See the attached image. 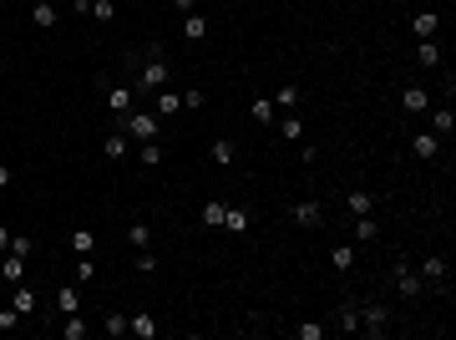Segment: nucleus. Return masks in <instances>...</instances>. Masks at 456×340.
Instances as JSON below:
<instances>
[{
    "label": "nucleus",
    "mask_w": 456,
    "mask_h": 340,
    "mask_svg": "<svg viewBox=\"0 0 456 340\" xmlns=\"http://www.w3.org/2000/svg\"><path fill=\"white\" fill-rule=\"evenodd\" d=\"M71 6H76V11H86V6H92V0H71Z\"/></svg>",
    "instance_id": "a18cd8bd"
},
{
    "label": "nucleus",
    "mask_w": 456,
    "mask_h": 340,
    "mask_svg": "<svg viewBox=\"0 0 456 340\" xmlns=\"http://www.w3.org/2000/svg\"><path fill=\"white\" fill-rule=\"evenodd\" d=\"M152 269H158V254H152V249H137V274H152Z\"/></svg>",
    "instance_id": "ea45409f"
},
{
    "label": "nucleus",
    "mask_w": 456,
    "mask_h": 340,
    "mask_svg": "<svg viewBox=\"0 0 456 340\" xmlns=\"http://www.w3.org/2000/svg\"><path fill=\"white\" fill-rule=\"evenodd\" d=\"M410 153H416L421 163L441 158V137H436V132H431V127H426V132H416V137H410Z\"/></svg>",
    "instance_id": "0eeeda50"
},
{
    "label": "nucleus",
    "mask_w": 456,
    "mask_h": 340,
    "mask_svg": "<svg viewBox=\"0 0 456 340\" xmlns=\"http://www.w3.org/2000/svg\"><path fill=\"white\" fill-rule=\"evenodd\" d=\"M127 244H132V249H147V244H152V229H147V224H132V229H127Z\"/></svg>",
    "instance_id": "473e14b6"
},
{
    "label": "nucleus",
    "mask_w": 456,
    "mask_h": 340,
    "mask_svg": "<svg viewBox=\"0 0 456 340\" xmlns=\"http://www.w3.org/2000/svg\"><path fill=\"white\" fill-rule=\"evenodd\" d=\"M31 20H36L41 31H56V20H61V11L51 6V0H36V6H31Z\"/></svg>",
    "instance_id": "4468645a"
},
{
    "label": "nucleus",
    "mask_w": 456,
    "mask_h": 340,
    "mask_svg": "<svg viewBox=\"0 0 456 340\" xmlns=\"http://www.w3.org/2000/svg\"><path fill=\"white\" fill-rule=\"evenodd\" d=\"M56 310H61V315H76V310H81L76 285H61V290H56Z\"/></svg>",
    "instance_id": "aec40b11"
},
{
    "label": "nucleus",
    "mask_w": 456,
    "mask_h": 340,
    "mask_svg": "<svg viewBox=\"0 0 456 340\" xmlns=\"http://www.w3.org/2000/svg\"><path fill=\"white\" fill-rule=\"evenodd\" d=\"M289 219H294L299 229H319V224H324V208H319L315 198H304V203H294V208H289Z\"/></svg>",
    "instance_id": "423d86ee"
},
{
    "label": "nucleus",
    "mask_w": 456,
    "mask_h": 340,
    "mask_svg": "<svg viewBox=\"0 0 456 340\" xmlns=\"http://www.w3.org/2000/svg\"><path fill=\"white\" fill-rule=\"evenodd\" d=\"M294 335H299V340H324V335H330V325H319V320H304V325H294Z\"/></svg>",
    "instance_id": "c85d7f7f"
},
{
    "label": "nucleus",
    "mask_w": 456,
    "mask_h": 340,
    "mask_svg": "<svg viewBox=\"0 0 456 340\" xmlns=\"http://www.w3.org/2000/svg\"><path fill=\"white\" fill-rule=\"evenodd\" d=\"M122 132L132 137V142H152V137L163 132V117H158V112H147V107H132V112L122 117Z\"/></svg>",
    "instance_id": "f03ea898"
},
{
    "label": "nucleus",
    "mask_w": 456,
    "mask_h": 340,
    "mask_svg": "<svg viewBox=\"0 0 456 340\" xmlns=\"http://www.w3.org/2000/svg\"><path fill=\"white\" fill-rule=\"evenodd\" d=\"M249 224H254V219H249V208H223V229H228V233H244Z\"/></svg>",
    "instance_id": "b1692460"
},
{
    "label": "nucleus",
    "mask_w": 456,
    "mask_h": 340,
    "mask_svg": "<svg viewBox=\"0 0 456 340\" xmlns=\"http://www.w3.org/2000/svg\"><path fill=\"white\" fill-rule=\"evenodd\" d=\"M71 249H76V254H92V249H97V233H92V229H76V233H71Z\"/></svg>",
    "instance_id": "c756f323"
},
{
    "label": "nucleus",
    "mask_w": 456,
    "mask_h": 340,
    "mask_svg": "<svg viewBox=\"0 0 456 340\" xmlns=\"http://www.w3.org/2000/svg\"><path fill=\"white\" fill-rule=\"evenodd\" d=\"M183 36H188V41H203V36H208V15H203V11L183 15Z\"/></svg>",
    "instance_id": "a211bd4d"
},
{
    "label": "nucleus",
    "mask_w": 456,
    "mask_h": 340,
    "mask_svg": "<svg viewBox=\"0 0 456 340\" xmlns=\"http://www.w3.org/2000/svg\"><path fill=\"white\" fill-rule=\"evenodd\" d=\"M208 158L228 168V163H233V142H228V137H219V142H213V147H208Z\"/></svg>",
    "instance_id": "2f4dec72"
},
{
    "label": "nucleus",
    "mask_w": 456,
    "mask_h": 340,
    "mask_svg": "<svg viewBox=\"0 0 456 340\" xmlns=\"http://www.w3.org/2000/svg\"><path fill=\"white\" fill-rule=\"evenodd\" d=\"M274 112H279V107H274L269 97H258L254 107H249V117H254V122H274Z\"/></svg>",
    "instance_id": "7c9ffc66"
},
{
    "label": "nucleus",
    "mask_w": 456,
    "mask_h": 340,
    "mask_svg": "<svg viewBox=\"0 0 456 340\" xmlns=\"http://www.w3.org/2000/svg\"><path fill=\"white\" fill-rule=\"evenodd\" d=\"M410 31H416L421 41H431V36H436V31H441V15H436V11H421L416 20H410Z\"/></svg>",
    "instance_id": "f3484780"
},
{
    "label": "nucleus",
    "mask_w": 456,
    "mask_h": 340,
    "mask_svg": "<svg viewBox=\"0 0 456 340\" xmlns=\"http://www.w3.org/2000/svg\"><path fill=\"white\" fill-rule=\"evenodd\" d=\"M426 11H436V0H426Z\"/></svg>",
    "instance_id": "49530a36"
},
{
    "label": "nucleus",
    "mask_w": 456,
    "mask_h": 340,
    "mask_svg": "<svg viewBox=\"0 0 456 340\" xmlns=\"http://www.w3.org/2000/svg\"><path fill=\"white\" fill-rule=\"evenodd\" d=\"M274 107H279V112H294V107H299V87H294V81H284V87L274 92Z\"/></svg>",
    "instance_id": "5701e85b"
},
{
    "label": "nucleus",
    "mask_w": 456,
    "mask_h": 340,
    "mask_svg": "<svg viewBox=\"0 0 456 340\" xmlns=\"http://www.w3.org/2000/svg\"><path fill=\"white\" fill-rule=\"evenodd\" d=\"M345 208H350V214L360 219V214H375V198H371V193H365V188H355V193H350V198H345Z\"/></svg>",
    "instance_id": "4be33fe9"
},
{
    "label": "nucleus",
    "mask_w": 456,
    "mask_h": 340,
    "mask_svg": "<svg viewBox=\"0 0 456 340\" xmlns=\"http://www.w3.org/2000/svg\"><path fill=\"white\" fill-rule=\"evenodd\" d=\"M15 325H20V310L6 305V310H0V330H15Z\"/></svg>",
    "instance_id": "a19ab883"
},
{
    "label": "nucleus",
    "mask_w": 456,
    "mask_h": 340,
    "mask_svg": "<svg viewBox=\"0 0 456 340\" xmlns=\"http://www.w3.org/2000/svg\"><path fill=\"white\" fill-rule=\"evenodd\" d=\"M431 132H436V137H451V132H456V112H451V102L431 112Z\"/></svg>",
    "instance_id": "dca6fc26"
},
{
    "label": "nucleus",
    "mask_w": 456,
    "mask_h": 340,
    "mask_svg": "<svg viewBox=\"0 0 456 340\" xmlns=\"http://www.w3.org/2000/svg\"><path fill=\"white\" fill-rule=\"evenodd\" d=\"M401 107H406V117H421V112L431 107V97H426V87H406V92H401Z\"/></svg>",
    "instance_id": "ddd939ff"
},
{
    "label": "nucleus",
    "mask_w": 456,
    "mask_h": 340,
    "mask_svg": "<svg viewBox=\"0 0 456 340\" xmlns=\"http://www.w3.org/2000/svg\"><path fill=\"white\" fill-rule=\"evenodd\" d=\"M76 280H97V264H92V254H76Z\"/></svg>",
    "instance_id": "e433bc0d"
},
{
    "label": "nucleus",
    "mask_w": 456,
    "mask_h": 340,
    "mask_svg": "<svg viewBox=\"0 0 456 340\" xmlns=\"http://www.w3.org/2000/svg\"><path fill=\"white\" fill-rule=\"evenodd\" d=\"M172 6H178L183 15H193V11H198V0H172Z\"/></svg>",
    "instance_id": "79ce46f5"
},
{
    "label": "nucleus",
    "mask_w": 456,
    "mask_h": 340,
    "mask_svg": "<svg viewBox=\"0 0 456 340\" xmlns=\"http://www.w3.org/2000/svg\"><path fill=\"white\" fill-rule=\"evenodd\" d=\"M11 254H20V259H31V254H36V239H26V233H11Z\"/></svg>",
    "instance_id": "f704fd0d"
},
{
    "label": "nucleus",
    "mask_w": 456,
    "mask_h": 340,
    "mask_svg": "<svg viewBox=\"0 0 456 340\" xmlns=\"http://www.w3.org/2000/svg\"><path fill=\"white\" fill-rule=\"evenodd\" d=\"M11 249V229H0V254H6Z\"/></svg>",
    "instance_id": "c03bdc74"
},
{
    "label": "nucleus",
    "mask_w": 456,
    "mask_h": 340,
    "mask_svg": "<svg viewBox=\"0 0 456 340\" xmlns=\"http://www.w3.org/2000/svg\"><path fill=\"white\" fill-rule=\"evenodd\" d=\"M152 112H158V117H178L183 112V92H158V102H152Z\"/></svg>",
    "instance_id": "2eb2a0df"
},
{
    "label": "nucleus",
    "mask_w": 456,
    "mask_h": 340,
    "mask_svg": "<svg viewBox=\"0 0 456 340\" xmlns=\"http://www.w3.org/2000/svg\"><path fill=\"white\" fill-rule=\"evenodd\" d=\"M390 280H396V294H406V300H421V294H426V280H421V269H410L406 259L396 264V274H390Z\"/></svg>",
    "instance_id": "20e7f679"
},
{
    "label": "nucleus",
    "mask_w": 456,
    "mask_h": 340,
    "mask_svg": "<svg viewBox=\"0 0 456 340\" xmlns=\"http://www.w3.org/2000/svg\"><path fill=\"white\" fill-rule=\"evenodd\" d=\"M0 280H6V285H20V280H26V259H20V254H0Z\"/></svg>",
    "instance_id": "9d476101"
},
{
    "label": "nucleus",
    "mask_w": 456,
    "mask_h": 340,
    "mask_svg": "<svg viewBox=\"0 0 456 340\" xmlns=\"http://www.w3.org/2000/svg\"><path fill=\"white\" fill-rule=\"evenodd\" d=\"M106 107H112L117 117H127V112L137 107V92L132 87H112V92H106Z\"/></svg>",
    "instance_id": "f8f14e48"
},
{
    "label": "nucleus",
    "mask_w": 456,
    "mask_h": 340,
    "mask_svg": "<svg viewBox=\"0 0 456 340\" xmlns=\"http://www.w3.org/2000/svg\"><path fill=\"white\" fill-rule=\"evenodd\" d=\"M375 239H380V224H375L371 214H360V219H355V244H375Z\"/></svg>",
    "instance_id": "6ab92c4d"
},
{
    "label": "nucleus",
    "mask_w": 456,
    "mask_h": 340,
    "mask_svg": "<svg viewBox=\"0 0 456 340\" xmlns=\"http://www.w3.org/2000/svg\"><path fill=\"white\" fill-rule=\"evenodd\" d=\"M61 340H86V320H81V310H76V315H61Z\"/></svg>",
    "instance_id": "412c9836"
},
{
    "label": "nucleus",
    "mask_w": 456,
    "mask_h": 340,
    "mask_svg": "<svg viewBox=\"0 0 456 340\" xmlns=\"http://www.w3.org/2000/svg\"><path fill=\"white\" fill-rule=\"evenodd\" d=\"M416 61H421L426 72H431V67H441V46H436V41H421V46H416Z\"/></svg>",
    "instance_id": "393cba45"
},
{
    "label": "nucleus",
    "mask_w": 456,
    "mask_h": 340,
    "mask_svg": "<svg viewBox=\"0 0 456 340\" xmlns=\"http://www.w3.org/2000/svg\"><path fill=\"white\" fill-rule=\"evenodd\" d=\"M86 11H92L97 20H112V15H117V6H112V0H92V6H86Z\"/></svg>",
    "instance_id": "58836bf2"
},
{
    "label": "nucleus",
    "mask_w": 456,
    "mask_h": 340,
    "mask_svg": "<svg viewBox=\"0 0 456 340\" xmlns=\"http://www.w3.org/2000/svg\"><path fill=\"white\" fill-rule=\"evenodd\" d=\"M421 280H426V290H441V294H446V280H451V269H446V259H441V254H431V259H421Z\"/></svg>",
    "instance_id": "39448f33"
},
{
    "label": "nucleus",
    "mask_w": 456,
    "mask_h": 340,
    "mask_svg": "<svg viewBox=\"0 0 456 340\" xmlns=\"http://www.w3.org/2000/svg\"><path fill=\"white\" fill-rule=\"evenodd\" d=\"M102 330L122 340V335H127V315H106V320H102Z\"/></svg>",
    "instance_id": "4c0bfd02"
},
{
    "label": "nucleus",
    "mask_w": 456,
    "mask_h": 340,
    "mask_svg": "<svg viewBox=\"0 0 456 340\" xmlns=\"http://www.w3.org/2000/svg\"><path fill=\"white\" fill-rule=\"evenodd\" d=\"M330 264H335V269L345 274V269L355 264V244H335V249H330Z\"/></svg>",
    "instance_id": "bb28decb"
},
{
    "label": "nucleus",
    "mask_w": 456,
    "mask_h": 340,
    "mask_svg": "<svg viewBox=\"0 0 456 340\" xmlns=\"http://www.w3.org/2000/svg\"><path fill=\"white\" fill-rule=\"evenodd\" d=\"M102 153H106V158H112V163H122L127 153H132V137H127V132H122V127H117V132H106V142H102Z\"/></svg>",
    "instance_id": "9b49d317"
},
{
    "label": "nucleus",
    "mask_w": 456,
    "mask_h": 340,
    "mask_svg": "<svg viewBox=\"0 0 456 340\" xmlns=\"http://www.w3.org/2000/svg\"><path fill=\"white\" fill-rule=\"evenodd\" d=\"M355 305H360V330L380 340V335L390 330V310H385L380 300H355Z\"/></svg>",
    "instance_id": "7ed1b4c3"
},
{
    "label": "nucleus",
    "mask_w": 456,
    "mask_h": 340,
    "mask_svg": "<svg viewBox=\"0 0 456 340\" xmlns=\"http://www.w3.org/2000/svg\"><path fill=\"white\" fill-rule=\"evenodd\" d=\"M137 163H142V168L163 163V147H158V137H152V142H137Z\"/></svg>",
    "instance_id": "cd10ccee"
},
{
    "label": "nucleus",
    "mask_w": 456,
    "mask_h": 340,
    "mask_svg": "<svg viewBox=\"0 0 456 340\" xmlns=\"http://www.w3.org/2000/svg\"><path fill=\"white\" fill-rule=\"evenodd\" d=\"M11 305H15L20 315H31V310H36V290H26V285H15V290H11Z\"/></svg>",
    "instance_id": "a878e982"
},
{
    "label": "nucleus",
    "mask_w": 456,
    "mask_h": 340,
    "mask_svg": "<svg viewBox=\"0 0 456 340\" xmlns=\"http://www.w3.org/2000/svg\"><path fill=\"white\" fill-rule=\"evenodd\" d=\"M11 183H15V173H11L6 163H0V188H11Z\"/></svg>",
    "instance_id": "37998d69"
},
{
    "label": "nucleus",
    "mask_w": 456,
    "mask_h": 340,
    "mask_svg": "<svg viewBox=\"0 0 456 340\" xmlns=\"http://www.w3.org/2000/svg\"><path fill=\"white\" fill-rule=\"evenodd\" d=\"M335 330H340V335H360V305H355V300H345V305L335 310Z\"/></svg>",
    "instance_id": "6e6552de"
},
{
    "label": "nucleus",
    "mask_w": 456,
    "mask_h": 340,
    "mask_svg": "<svg viewBox=\"0 0 456 340\" xmlns=\"http://www.w3.org/2000/svg\"><path fill=\"white\" fill-rule=\"evenodd\" d=\"M127 330H132L137 340H158V315H147V310L127 315Z\"/></svg>",
    "instance_id": "1a4fd4ad"
},
{
    "label": "nucleus",
    "mask_w": 456,
    "mask_h": 340,
    "mask_svg": "<svg viewBox=\"0 0 456 340\" xmlns=\"http://www.w3.org/2000/svg\"><path fill=\"white\" fill-rule=\"evenodd\" d=\"M223 208H228V203H203V224H208V229H223Z\"/></svg>",
    "instance_id": "c9c22d12"
},
{
    "label": "nucleus",
    "mask_w": 456,
    "mask_h": 340,
    "mask_svg": "<svg viewBox=\"0 0 456 340\" xmlns=\"http://www.w3.org/2000/svg\"><path fill=\"white\" fill-rule=\"evenodd\" d=\"M167 81H172V72H167L163 51H158V46L142 51V56H137V87H132V92H163Z\"/></svg>",
    "instance_id": "f257e3e1"
},
{
    "label": "nucleus",
    "mask_w": 456,
    "mask_h": 340,
    "mask_svg": "<svg viewBox=\"0 0 456 340\" xmlns=\"http://www.w3.org/2000/svg\"><path fill=\"white\" fill-rule=\"evenodd\" d=\"M279 132H284L289 142H299V137H304V122H299L294 112H284V122H279Z\"/></svg>",
    "instance_id": "72a5a7b5"
}]
</instances>
